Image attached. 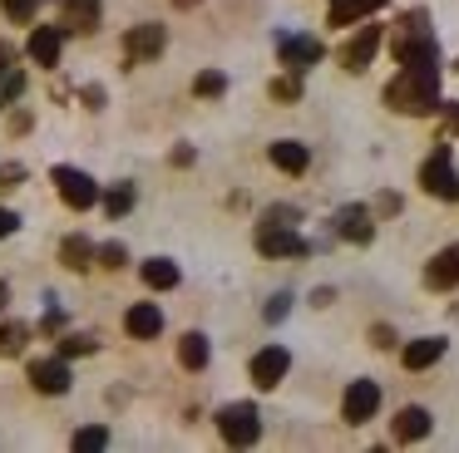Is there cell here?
<instances>
[{
	"instance_id": "8",
	"label": "cell",
	"mask_w": 459,
	"mask_h": 453,
	"mask_svg": "<svg viewBox=\"0 0 459 453\" xmlns=\"http://www.w3.org/2000/svg\"><path fill=\"white\" fill-rule=\"evenodd\" d=\"M277 55H281V64L287 69H297V74H307L311 64H321V39H311V35H281L277 39Z\"/></svg>"
},
{
	"instance_id": "7",
	"label": "cell",
	"mask_w": 459,
	"mask_h": 453,
	"mask_svg": "<svg viewBox=\"0 0 459 453\" xmlns=\"http://www.w3.org/2000/svg\"><path fill=\"white\" fill-rule=\"evenodd\" d=\"M287 370H291V355L281 350V345H267V350L252 355V384H257V389H277V384L287 380Z\"/></svg>"
},
{
	"instance_id": "25",
	"label": "cell",
	"mask_w": 459,
	"mask_h": 453,
	"mask_svg": "<svg viewBox=\"0 0 459 453\" xmlns=\"http://www.w3.org/2000/svg\"><path fill=\"white\" fill-rule=\"evenodd\" d=\"M193 94L198 98H222L228 94V74H222V69H203V74L193 79Z\"/></svg>"
},
{
	"instance_id": "4",
	"label": "cell",
	"mask_w": 459,
	"mask_h": 453,
	"mask_svg": "<svg viewBox=\"0 0 459 453\" xmlns=\"http://www.w3.org/2000/svg\"><path fill=\"white\" fill-rule=\"evenodd\" d=\"M420 187H425L429 197H439V202H455L459 197V173H455V163H449V148H435V153L425 158Z\"/></svg>"
},
{
	"instance_id": "41",
	"label": "cell",
	"mask_w": 459,
	"mask_h": 453,
	"mask_svg": "<svg viewBox=\"0 0 459 453\" xmlns=\"http://www.w3.org/2000/svg\"><path fill=\"white\" fill-rule=\"evenodd\" d=\"M370 335H376V345H380V350H390V345H395V335H390L385 325H376V330H370Z\"/></svg>"
},
{
	"instance_id": "13",
	"label": "cell",
	"mask_w": 459,
	"mask_h": 453,
	"mask_svg": "<svg viewBox=\"0 0 459 453\" xmlns=\"http://www.w3.org/2000/svg\"><path fill=\"white\" fill-rule=\"evenodd\" d=\"M124 330H129L134 340H159V330H163V311H159L153 301L129 305V315H124Z\"/></svg>"
},
{
	"instance_id": "11",
	"label": "cell",
	"mask_w": 459,
	"mask_h": 453,
	"mask_svg": "<svg viewBox=\"0 0 459 453\" xmlns=\"http://www.w3.org/2000/svg\"><path fill=\"white\" fill-rule=\"evenodd\" d=\"M163 45H169V35H163V25H134L129 35H124V49H129V64H143V59H159Z\"/></svg>"
},
{
	"instance_id": "21",
	"label": "cell",
	"mask_w": 459,
	"mask_h": 453,
	"mask_svg": "<svg viewBox=\"0 0 459 453\" xmlns=\"http://www.w3.org/2000/svg\"><path fill=\"white\" fill-rule=\"evenodd\" d=\"M94 256H100V252H94L90 236H65V242H60V261L70 266V271H90Z\"/></svg>"
},
{
	"instance_id": "22",
	"label": "cell",
	"mask_w": 459,
	"mask_h": 453,
	"mask_svg": "<svg viewBox=\"0 0 459 453\" xmlns=\"http://www.w3.org/2000/svg\"><path fill=\"white\" fill-rule=\"evenodd\" d=\"M178 364L183 370H203V364H208V335L203 330H188L178 340Z\"/></svg>"
},
{
	"instance_id": "42",
	"label": "cell",
	"mask_w": 459,
	"mask_h": 453,
	"mask_svg": "<svg viewBox=\"0 0 459 453\" xmlns=\"http://www.w3.org/2000/svg\"><path fill=\"white\" fill-rule=\"evenodd\" d=\"M173 5H178V10H193V5H198V0H173Z\"/></svg>"
},
{
	"instance_id": "40",
	"label": "cell",
	"mask_w": 459,
	"mask_h": 453,
	"mask_svg": "<svg viewBox=\"0 0 459 453\" xmlns=\"http://www.w3.org/2000/svg\"><path fill=\"white\" fill-rule=\"evenodd\" d=\"M439 108H445V128H455V133H459V104H439Z\"/></svg>"
},
{
	"instance_id": "14",
	"label": "cell",
	"mask_w": 459,
	"mask_h": 453,
	"mask_svg": "<svg viewBox=\"0 0 459 453\" xmlns=\"http://www.w3.org/2000/svg\"><path fill=\"white\" fill-rule=\"evenodd\" d=\"M30 384L40 394H65L70 389V364H65V355L60 360H35L30 364Z\"/></svg>"
},
{
	"instance_id": "12",
	"label": "cell",
	"mask_w": 459,
	"mask_h": 453,
	"mask_svg": "<svg viewBox=\"0 0 459 453\" xmlns=\"http://www.w3.org/2000/svg\"><path fill=\"white\" fill-rule=\"evenodd\" d=\"M60 45H65V30L60 25H40L30 35V45H25V55H30L40 69H55L60 64Z\"/></svg>"
},
{
	"instance_id": "5",
	"label": "cell",
	"mask_w": 459,
	"mask_h": 453,
	"mask_svg": "<svg viewBox=\"0 0 459 453\" xmlns=\"http://www.w3.org/2000/svg\"><path fill=\"white\" fill-rule=\"evenodd\" d=\"M55 192L65 197V207H74V212H84V207H94L100 202V183H94L90 173H80V167H55Z\"/></svg>"
},
{
	"instance_id": "43",
	"label": "cell",
	"mask_w": 459,
	"mask_h": 453,
	"mask_svg": "<svg viewBox=\"0 0 459 453\" xmlns=\"http://www.w3.org/2000/svg\"><path fill=\"white\" fill-rule=\"evenodd\" d=\"M0 301H5V281H0Z\"/></svg>"
},
{
	"instance_id": "24",
	"label": "cell",
	"mask_w": 459,
	"mask_h": 453,
	"mask_svg": "<svg viewBox=\"0 0 459 453\" xmlns=\"http://www.w3.org/2000/svg\"><path fill=\"white\" fill-rule=\"evenodd\" d=\"M143 286H153V291H173V286H178V266L163 261V256L143 261Z\"/></svg>"
},
{
	"instance_id": "10",
	"label": "cell",
	"mask_w": 459,
	"mask_h": 453,
	"mask_svg": "<svg viewBox=\"0 0 459 453\" xmlns=\"http://www.w3.org/2000/svg\"><path fill=\"white\" fill-rule=\"evenodd\" d=\"M376 49H380V25H360L356 35L346 39V49H341V64H346L351 74H360V69L376 59Z\"/></svg>"
},
{
	"instance_id": "2",
	"label": "cell",
	"mask_w": 459,
	"mask_h": 453,
	"mask_svg": "<svg viewBox=\"0 0 459 453\" xmlns=\"http://www.w3.org/2000/svg\"><path fill=\"white\" fill-rule=\"evenodd\" d=\"M400 64H425V59H439V45L429 35V15L425 10H410L405 20L395 25V39H390Z\"/></svg>"
},
{
	"instance_id": "3",
	"label": "cell",
	"mask_w": 459,
	"mask_h": 453,
	"mask_svg": "<svg viewBox=\"0 0 459 453\" xmlns=\"http://www.w3.org/2000/svg\"><path fill=\"white\" fill-rule=\"evenodd\" d=\"M218 429H222V439H228L232 449L257 443V433H262L257 404H222V409H218Z\"/></svg>"
},
{
	"instance_id": "16",
	"label": "cell",
	"mask_w": 459,
	"mask_h": 453,
	"mask_svg": "<svg viewBox=\"0 0 459 453\" xmlns=\"http://www.w3.org/2000/svg\"><path fill=\"white\" fill-rule=\"evenodd\" d=\"M425 281L435 286V291H449V286H459V246H445V252L429 261Z\"/></svg>"
},
{
	"instance_id": "31",
	"label": "cell",
	"mask_w": 459,
	"mask_h": 453,
	"mask_svg": "<svg viewBox=\"0 0 459 453\" xmlns=\"http://www.w3.org/2000/svg\"><path fill=\"white\" fill-rule=\"evenodd\" d=\"M25 183V167L21 163H0V192H15Z\"/></svg>"
},
{
	"instance_id": "26",
	"label": "cell",
	"mask_w": 459,
	"mask_h": 453,
	"mask_svg": "<svg viewBox=\"0 0 459 453\" xmlns=\"http://www.w3.org/2000/svg\"><path fill=\"white\" fill-rule=\"evenodd\" d=\"M272 98H277V104H297V98H301L297 69H291V74H281V79H272Z\"/></svg>"
},
{
	"instance_id": "32",
	"label": "cell",
	"mask_w": 459,
	"mask_h": 453,
	"mask_svg": "<svg viewBox=\"0 0 459 453\" xmlns=\"http://www.w3.org/2000/svg\"><path fill=\"white\" fill-rule=\"evenodd\" d=\"M129 261V252H124L119 242H109V246H100V266H109V271H119V266Z\"/></svg>"
},
{
	"instance_id": "29",
	"label": "cell",
	"mask_w": 459,
	"mask_h": 453,
	"mask_svg": "<svg viewBox=\"0 0 459 453\" xmlns=\"http://www.w3.org/2000/svg\"><path fill=\"white\" fill-rule=\"evenodd\" d=\"M104 207H109V217H124V212L134 207V187H129V183H119L109 197H104Z\"/></svg>"
},
{
	"instance_id": "1",
	"label": "cell",
	"mask_w": 459,
	"mask_h": 453,
	"mask_svg": "<svg viewBox=\"0 0 459 453\" xmlns=\"http://www.w3.org/2000/svg\"><path fill=\"white\" fill-rule=\"evenodd\" d=\"M385 104L395 108V114H435L439 108V59L405 64L385 84Z\"/></svg>"
},
{
	"instance_id": "19",
	"label": "cell",
	"mask_w": 459,
	"mask_h": 453,
	"mask_svg": "<svg viewBox=\"0 0 459 453\" xmlns=\"http://www.w3.org/2000/svg\"><path fill=\"white\" fill-rule=\"evenodd\" d=\"M439 355H445V340H439V335H425V340H410L400 360H405V370H429Z\"/></svg>"
},
{
	"instance_id": "39",
	"label": "cell",
	"mask_w": 459,
	"mask_h": 453,
	"mask_svg": "<svg viewBox=\"0 0 459 453\" xmlns=\"http://www.w3.org/2000/svg\"><path fill=\"white\" fill-rule=\"evenodd\" d=\"M11 69H15V49L0 45V74H11Z\"/></svg>"
},
{
	"instance_id": "28",
	"label": "cell",
	"mask_w": 459,
	"mask_h": 453,
	"mask_svg": "<svg viewBox=\"0 0 459 453\" xmlns=\"http://www.w3.org/2000/svg\"><path fill=\"white\" fill-rule=\"evenodd\" d=\"M104 443H109V429H104V423H90V429L74 433V449H84V453L104 449Z\"/></svg>"
},
{
	"instance_id": "30",
	"label": "cell",
	"mask_w": 459,
	"mask_h": 453,
	"mask_svg": "<svg viewBox=\"0 0 459 453\" xmlns=\"http://www.w3.org/2000/svg\"><path fill=\"white\" fill-rule=\"evenodd\" d=\"M21 94H25V74H21V69H11V74H5V84H0V108L15 104Z\"/></svg>"
},
{
	"instance_id": "33",
	"label": "cell",
	"mask_w": 459,
	"mask_h": 453,
	"mask_svg": "<svg viewBox=\"0 0 459 453\" xmlns=\"http://www.w3.org/2000/svg\"><path fill=\"white\" fill-rule=\"evenodd\" d=\"M94 350V340H84V335H65L60 340V355L65 360H74V355H90Z\"/></svg>"
},
{
	"instance_id": "23",
	"label": "cell",
	"mask_w": 459,
	"mask_h": 453,
	"mask_svg": "<svg viewBox=\"0 0 459 453\" xmlns=\"http://www.w3.org/2000/svg\"><path fill=\"white\" fill-rule=\"evenodd\" d=\"M380 5H385V0H331V25H351V20H366V15H376Z\"/></svg>"
},
{
	"instance_id": "38",
	"label": "cell",
	"mask_w": 459,
	"mask_h": 453,
	"mask_svg": "<svg viewBox=\"0 0 459 453\" xmlns=\"http://www.w3.org/2000/svg\"><path fill=\"white\" fill-rule=\"evenodd\" d=\"M267 222H297V212H291V207H272V212H267Z\"/></svg>"
},
{
	"instance_id": "6",
	"label": "cell",
	"mask_w": 459,
	"mask_h": 453,
	"mask_svg": "<svg viewBox=\"0 0 459 453\" xmlns=\"http://www.w3.org/2000/svg\"><path fill=\"white\" fill-rule=\"evenodd\" d=\"M257 252H262V256H307L311 246L297 236V226H287V222H262V226H257Z\"/></svg>"
},
{
	"instance_id": "18",
	"label": "cell",
	"mask_w": 459,
	"mask_h": 453,
	"mask_svg": "<svg viewBox=\"0 0 459 453\" xmlns=\"http://www.w3.org/2000/svg\"><path fill=\"white\" fill-rule=\"evenodd\" d=\"M272 163L281 167V173H307V163H311V153H307V143H297V138H281V143H272Z\"/></svg>"
},
{
	"instance_id": "15",
	"label": "cell",
	"mask_w": 459,
	"mask_h": 453,
	"mask_svg": "<svg viewBox=\"0 0 459 453\" xmlns=\"http://www.w3.org/2000/svg\"><path fill=\"white\" fill-rule=\"evenodd\" d=\"M336 232L346 236V242L366 246L370 236H376V226H370V212H366V207H341V212H336Z\"/></svg>"
},
{
	"instance_id": "27",
	"label": "cell",
	"mask_w": 459,
	"mask_h": 453,
	"mask_svg": "<svg viewBox=\"0 0 459 453\" xmlns=\"http://www.w3.org/2000/svg\"><path fill=\"white\" fill-rule=\"evenodd\" d=\"M25 335H30V330H25V325H0V355H21L25 350Z\"/></svg>"
},
{
	"instance_id": "35",
	"label": "cell",
	"mask_w": 459,
	"mask_h": 453,
	"mask_svg": "<svg viewBox=\"0 0 459 453\" xmlns=\"http://www.w3.org/2000/svg\"><path fill=\"white\" fill-rule=\"evenodd\" d=\"M15 226H21V217H15L11 207H0V236H11Z\"/></svg>"
},
{
	"instance_id": "36",
	"label": "cell",
	"mask_w": 459,
	"mask_h": 453,
	"mask_svg": "<svg viewBox=\"0 0 459 453\" xmlns=\"http://www.w3.org/2000/svg\"><path fill=\"white\" fill-rule=\"evenodd\" d=\"M287 301H291V295H272V305H267V321H281V315H287Z\"/></svg>"
},
{
	"instance_id": "20",
	"label": "cell",
	"mask_w": 459,
	"mask_h": 453,
	"mask_svg": "<svg viewBox=\"0 0 459 453\" xmlns=\"http://www.w3.org/2000/svg\"><path fill=\"white\" fill-rule=\"evenodd\" d=\"M65 30H100V0H65Z\"/></svg>"
},
{
	"instance_id": "34",
	"label": "cell",
	"mask_w": 459,
	"mask_h": 453,
	"mask_svg": "<svg viewBox=\"0 0 459 453\" xmlns=\"http://www.w3.org/2000/svg\"><path fill=\"white\" fill-rule=\"evenodd\" d=\"M0 5H5V15H11L15 25H25V20L35 15V0H0Z\"/></svg>"
},
{
	"instance_id": "37",
	"label": "cell",
	"mask_w": 459,
	"mask_h": 453,
	"mask_svg": "<svg viewBox=\"0 0 459 453\" xmlns=\"http://www.w3.org/2000/svg\"><path fill=\"white\" fill-rule=\"evenodd\" d=\"M84 108H104V89H100V84L84 89Z\"/></svg>"
},
{
	"instance_id": "9",
	"label": "cell",
	"mask_w": 459,
	"mask_h": 453,
	"mask_svg": "<svg viewBox=\"0 0 459 453\" xmlns=\"http://www.w3.org/2000/svg\"><path fill=\"white\" fill-rule=\"evenodd\" d=\"M376 409H380V389H376V380H356L346 389V399H341V414H346V423H366V419H376Z\"/></svg>"
},
{
	"instance_id": "17",
	"label": "cell",
	"mask_w": 459,
	"mask_h": 453,
	"mask_svg": "<svg viewBox=\"0 0 459 453\" xmlns=\"http://www.w3.org/2000/svg\"><path fill=\"white\" fill-rule=\"evenodd\" d=\"M429 433V409H420V404H405V409L395 414V439L400 443H415Z\"/></svg>"
}]
</instances>
